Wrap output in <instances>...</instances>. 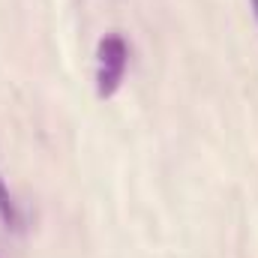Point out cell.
<instances>
[{"mask_svg": "<svg viewBox=\"0 0 258 258\" xmlns=\"http://www.w3.org/2000/svg\"><path fill=\"white\" fill-rule=\"evenodd\" d=\"M255 12H258V0H255Z\"/></svg>", "mask_w": 258, "mask_h": 258, "instance_id": "cell-3", "label": "cell"}, {"mask_svg": "<svg viewBox=\"0 0 258 258\" xmlns=\"http://www.w3.org/2000/svg\"><path fill=\"white\" fill-rule=\"evenodd\" d=\"M129 66V45L120 33H108L99 39L96 48V93L99 99H108L117 93Z\"/></svg>", "mask_w": 258, "mask_h": 258, "instance_id": "cell-1", "label": "cell"}, {"mask_svg": "<svg viewBox=\"0 0 258 258\" xmlns=\"http://www.w3.org/2000/svg\"><path fill=\"white\" fill-rule=\"evenodd\" d=\"M0 219H3V225L6 228H21V213H18V204H15V198L9 195V189L3 186V180H0Z\"/></svg>", "mask_w": 258, "mask_h": 258, "instance_id": "cell-2", "label": "cell"}]
</instances>
